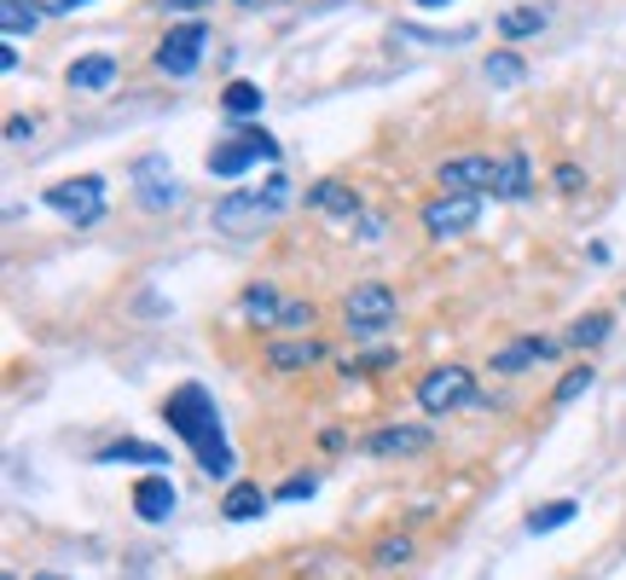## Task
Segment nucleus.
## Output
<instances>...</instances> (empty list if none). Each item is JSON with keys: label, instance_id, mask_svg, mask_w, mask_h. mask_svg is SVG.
Returning <instances> with one entry per match:
<instances>
[{"label": "nucleus", "instance_id": "nucleus-1", "mask_svg": "<svg viewBox=\"0 0 626 580\" xmlns=\"http://www.w3.org/2000/svg\"><path fill=\"white\" fill-rule=\"evenodd\" d=\"M163 418H169V430L198 452V470L215 476V482H226L232 476V447H226V430H221L215 395H209L203 384H180L163 400Z\"/></svg>", "mask_w": 626, "mask_h": 580}, {"label": "nucleus", "instance_id": "nucleus-2", "mask_svg": "<svg viewBox=\"0 0 626 580\" xmlns=\"http://www.w3.org/2000/svg\"><path fill=\"white\" fill-rule=\"evenodd\" d=\"M284 197H291V181H284V174H267V186H255V192H226L215 204V226L226 238H250V233L279 221Z\"/></svg>", "mask_w": 626, "mask_h": 580}, {"label": "nucleus", "instance_id": "nucleus-3", "mask_svg": "<svg viewBox=\"0 0 626 580\" xmlns=\"http://www.w3.org/2000/svg\"><path fill=\"white\" fill-rule=\"evenodd\" d=\"M255 163H279V140L261 134V129H232V140H221L215 151H209V174H221V181L250 174Z\"/></svg>", "mask_w": 626, "mask_h": 580}, {"label": "nucleus", "instance_id": "nucleus-4", "mask_svg": "<svg viewBox=\"0 0 626 580\" xmlns=\"http://www.w3.org/2000/svg\"><path fill=\"white\" fill-rule=\"evenodd\" d=\"M417 407L424 413H458V407H476V377L470 366H435L417 377Z\"/></svg>", "mask_w": 626, "mask_h": 580}, {"label": "nucleus", "instance_id": "nucleus-5", "mask_svg": "<svg viewBox=\"0 0 626 580\" xmlns=\"http://www.w3.org/2000/svg\"><path fill=\"white\" fill-rule=\"evenodd\" d=\"M47 210H59L75 226H93V221H104V181L99 174H75V181L47 186Z\"/></svg>", "mask_w": 626, "mask_h": 580}, {"label": "nucleus", "instance_id": "nucleus-6", "mask_svg": "<svg viewBox=\"0 0 626 580\" xmlns=\"http://www.w3.org/2000/svg\"><path fill=\"white\" fill-rule=\"evenodd\" d=\"M134 192H140V204L145 210H174L180 204V186H174V163L163 157V151H145V157L134 163Z\"/></svg>", "mask_w": 626, "mask_h": 580}, {"label": "nucleus", "instance_id": "nucleus-7", "mask_svg": "<svg viewBox=\"0 0 626 580\" xmlns=\"http://www.w3.org/2000/svg\"><path fill=\"white\" fill-rule=\"evenodd\" d=\"M203 41H209L203 23H169V35L156 41V70H169V75H192L198 59H203Z\"/></svg>", "mask_w": 626, "mask_h": 580}, {"label": "nucleus", "instance_id": "nucleus-8", "mask_svg": "<svg viewBox=\"0 0 626 580\" xmlns=\"http://www.w3.org/2000/svg\"><path fill=\"white\" fill-rule=\"evenodd\" d=\"M343 319H349V332H383V325L395 319V291L388 285H354L349 302H343Z\"/></svg>", "mask_w": 626, "mask_h": 580}, {"label": "nucleus", "instance_id": "nucleus-9", "mask_svg": "<svg viewBox=\"0 0 626 580\" xmlns=\"http://www.w3.org/2000/svg\"><path fill=\"white\" fill-rule=\"evenodd\" d=\"M476 221H482V197H470V192H447V197H435V204H424V226L435 238H458Z\"/></svg>", "mask_w": 626, "mask_h": 580}, {"label": "nucleus", "instance_id": "nucleus-10", "mask_svg": "<svg viewBox=\"0 0 626 580\" xmlns=\"http://www.w3.org/2000/svg\"><path fill=\"white\" fill-rule=\"evenodd\" d=\"M441 186L447 192H499V163L493 157H447L441 163Z\"/></svg>", "mask_w": 626, "mask_h": 580}, {"label": "nucleus", "instance_id": "nucleus-11", "mask_svg": "<svg viewBox=\"0 0 626 580\" xmlns=\"http://www.w3.org/2000/svg\"><path fill=\"white\" fill-rule=\"evenodd\" d=\"M430 447H435V436L417 430V424H388V430L365 436V452H372V459H401V452H430Z\"/></svg>", "mask_w": 626, "mask_h": 580}, {"label": "nucleus", "instance_id": "nucleus-12", "mask_svg": "<svg viewBox=\"0 0 626 580\" xmlns=\"http://www.w3.org/2000/svg\"><path fill=\"white\" fill-rule=\"evenodd\" d=\"M174 482L169 476H145V482L134 488V511H140V522H169L174 517Z\"/></svg>", "mask_w": 626, "mask_h": 580}, {"label": "nucleus", "instance_id": "nucleus-13", "mask_svg": "<svg viewBox=\"0 0 626 580\" xmlns=\"http://www.w3.org/2000/svg\"><path fill=\"white\" fill-rule=\"evenodd\" d=\"M111 82H117V59L111 53H88V59L70 64V88H82V93H104Z\"/></svg>", "mask_w": 626, "mask_h": 580}, {"label": "nucleus", "instance_id": "nucleus-14", "mask_svg": "<svg viewBox=\"0 0 626 580\" xmlns=\"http://www.w3.org/2000/svg\"><path fill=\"white\" fill-rule=\"evenodd\" d=\"M99 465H151V470H163L169 452L151 447V441H111V447L99 452Z\"/></svg>", "mask_w": 626, "mask_h": 580}, {"label": "nucleus", "instance_id": "nucleus-15", "mask_svg": "<svg viewBox=\"0 0 626 580\" xmlns=\"http://www.w3.org/2000/svg\"><path fill=\"white\" fill-rule=\"evenodd\" d=\"M307 204H313V210H331V215H349V221H354L360 197H354V186H343V181H320V186L307 192Z\"/></svg>", "mask_w": 626, "mask_h": 580}, {"label": "nucleus", "instance_id": "nucleus-16", "mask_svg": "<svg viewBox=\"0 0 626 580\" xmlns=\"http://www.w3.org/2000/svg\"><path fill=\"white\" fill-rule=\"evenodd\" d=\"M239 314H244L250 325H279V314H284V308H279V291H273V285H250L244 302H239Z\"/></svg>", "mask_w": 626, "mask_h": 580}, {"label": "nucleus", "instance_id": "nucleus-17", "mask_svg": "<svg viewBox=\"0 0 626 580\" xmlns=\"http://www.w3.org/2000/svg\"><path fill=\"white\" fill-rule=\"evenodd\" d=\"M552 355H557V343H545V337H522V343H511V348H505V355L493 360V366H499V372H522V366L552 360Z\"/></svg>", "mask_w": 626, "mask_h": 580}, {"label": "nucleus", "instance_id": "nucleus-18", "mask_svg": "<svg viewBox=\"0 0 626 580\" xmlns=\"http://www.w3.org/2000/svg\"><path fill=\"white\" fill-rule=\"evenodd\" d=\"M267 360H273L279 372H302V366H313V360H325V348H320V343H273Z\"/></svg>", "mask_w": 626, "mask_h": 580}, {"label": "nucleus", "instance_id": "nucleus-19", "mask_svg": "<svg viewBox=\"0 0 626 580\" xmlns=\"http://www.w3.org/2000/svg\"><path fill=\"white\" fill-rule=\"evenodd\" d=\"M545 30V12L539 7H511L505 18H499V35H511V41H528V35H539Z\"/></svg>", "mask_w": 626, "mask_h": 580}, {"label": "nucleus", "instance_id": "nucleus-20", "mask_svg": "<svg viewBox=\"0 0 626 580\" xmlns=\"http://www.w3.org/2000/svg\"><path fill=\"white\" fill-rule=\"evenodd\" d=\"M528 157L522 151H511V157H499V197H528Z\"/></svg>", "mask_w": 626, "mask_h": 580}, {"label": "nucleus", "instance_id": "nucleus-21", "mask_svg": "<svg viewBox=\"0 0 626 580\" xmlns=\"http://www.w3.org/2000/svg\"><path fill=\"white\" fill-rule=\"evenodd\" d=\"M261 511H267V493H261V488L239 482V488L226 493V517H232V522H250V517H261Z\"/></svg>", "mask_w": 626, "mask_h": 580}, {"label": "nucleus", "instance_id": "nucleus-22", "mask_svg": "<svg viewBox=\"0 0 626 580\" xmlns=\"http://www.w3.org/2000/svg\"><path fill=\"white\" fill-rule=\"evenodd\" d=\"M482 75H487V82H493V88H516V82H522V75H528V64H522L516 53H487Z\"/></svg>", "mask_w": 626, "mask_h": 580}, {"label": "nucleus", "instance_id": "nucleus-23", "mask_svg": "<svg viewBox=\"0 0 626 580\" xmlns=\"http://www.w3.org/2000/svg\"><path fill=\"white\" fill-rule=\"evenodd\" d=\"M36 7H30V0H0V30H7V35H30L36 30Z\"/></svg>", "mask_w": 626, "mask_h": 580}, {"label": "nucleus", "instance_id": "nucleus-24", "mask_svg": "<svg viewBox=\"0 0 626 580\" xmlns=\"http://www.w3.org/2000/svg\"><path fill=\"white\" fill-rule=\"evenodd\" d=\"M221 105H226V116H255V111H261V88H255V82H232V88L221 93Z\"/></svg>", "mask_w": 626, "mask_h": 580}, {"label": "nucleus", "instance_id": "nucleus-25", "mask_svg": "<svg viewBox=\"0 0 626 580\" xmlns=\"http://www.w3.org/2000/svg\"><path fill=\"white\" fill-rule=\"evenodd\" d=\"M574 517V499H557V506H534L528 511V535H552V528H563Z\"/></svg>", "mask_w": 626, "mask_h": 580}, {"label": "nucleus", "instance_id": "nucleus-26", "mask_svg": "<svg viewBox=\"0 0 626 580\" xmlns=\"http://www.w3.org/2000/svg\"><path fill=\"white\" fill-rule=\"evenodd\" d=\"M406 558H412V540H406V535H388V540H377V551H372L377 569H395V563H406Z\"/></svg>", "mask_w": 626, "mask_h": 580}, {"label": "nucleus", "instance_id": "nucleus-27", "mask_svg": "<svg viewBox=\"0 0 626 580\" xmlns=\"http://www.w3.org/2000/svg\"><path fill=\"white\" fill-rule=\"evenodd\" d=\"M586 389H592V366H574V372L563 377V384H557V395H552V400H557V407H568V400H580Z\"/></svg>", "mask_w": 626, "mask_h": 580}, {"label": "nucleus", "instance_id": "nucleus-28", "mask_svg": "<svg viewBox=\"0 0 626 580\" xmlns=\"http://www.w3.org/2000/svg\"><path fill=\"white\" fill-rule=\"evenodd\" d=\"M604 337H609V319H604V314L574 325V343H580V348H586V343H604Z\"/></svg>", "mask_w": 626, "mask_h": 580}, {"label": "nucleus", "instance_id": "nucleus-29", "mask_svg": "<svg viewBox=\"0 0 626 580\" xmlns=\"http://www.w3.org/2000/svg\"><path fill=\"white\" fill-rule=\"evenodd\" d=\"M279 325H291V332H302V325H313V302H284Z\"/></svg>", "mask_w": 626, "mask_h": 580}, {"label": "nucleus", "instance_id": "nucleus-30", "mask_svg": "<svg viewBox=\"0 0 626 580\" xmlns=\"http://www.w3.org/2000/svg\"><path fill=\"white\" fill-rule=\"evenodd\" d=\"M273 499H313V476H291V482H284Z\"/></svg>", "mask_w": 626, "mask_h": 580}, {"label": "nucleus", "instance_id": "nucleus-31", "mask_svg": "<svg viewBox=\"0 0 626 580\" xmlns=\"http://www.w3.org/2000/svg\"><path fill=\"white\" fill-rule=\"evenodd\" d=\"M30 7L41 18H59V12H75V7H88V0H30Z\"/></svg>", "mask_w": 626, "mask_h": 580}, {"label": "nucleus", "instance_id": "nucleus-32", "mask_svg": "<svg viewBox=\"0 0 626 580\" xmlns=\"http://www.w3.org/2000/svg\"><path fill=\"white\" fill-rule=\"evenodd\" d=\"M7 140H12V145L36 140V122H30V116H7Z\"/></svg>", "mask_w": 626, "mask_h": 580}, {"label": "nucleus", "instance_id": "nucleus-33", "mask_svg": "<svg viewBox=\"0 0 626 580\" xmlns=\"http://www.w3.org/2000/svg\"><path fill=\"white\" fill-rule=\"evenodd\" d=\"M557 186H563V192H574V186H580V169L563 163V169H557Z\"/></svg>", "mask_w": 626, "mask_h": 580}, {"label": "nucleus", "instance_id": "nucleus-34", "mask_svg": "<svg viewBox=\"0 0 626 580\" xmlns=\"http://www.w3.org/2000/svg\"><path fill=\"white\" fill-rule=\"evenodd\" d=\"M239 7H250V12H261V7H284V0H239Z\"/></svg>", "mask_w": 626, "mask_h": 580}, {"label": "nucleus", "instance_id": "nucleus-35", "mask_svg": "<svg viewBox=\"0 0 626 580\" xmlns=\"http://www.w3.org/2000/svg\"><path fill=\"white\" fill-rule=\"evenodd\" d=\"M169 7H174V12H198V7H203V0H169Z\"/></svg>", "mask_w": 626, "mask_h": 580}, {"label": "nucleus", "instance_id": "nucleus-36", "mask_svg": "<svg viewBox=\"0 0 626 580\" xmlns=\"http://www.w3.org/2000/svg\"><path fill=\"white\" fill-rule=\"evenodd\" d=\"M412 7H424V12H430V7H447V0H412Z\"/></svg>", "mask_w": 626, "mask_h": 580}, {"label": "nucleus", "instance_id": "nucleus-37", "mask_svg": "<svg viewBox=\"0 0 626 580\" xmlns=\"http://www.w3.org/2000/svg\"><path fill=\"white\" fill-rule=\"evenodd\" d=\"M36 580H64V574H36Z\"/></svg>", "mask_w": 626, "mask_h": 580}, {"label": "nucleus", "instance_id": "nucleus-38", "mask_svg": "<svg viewBox=\"0 0 626 580\" xmlns=\"http://www.w3.org/2000/svg\"><path fill=\"white\" fill-rule=\"evenodd\" d=\"M7 580H12V574H7Z\"/></svg>", "mask_w": 626, "mask_h": 580}]
</instances>
